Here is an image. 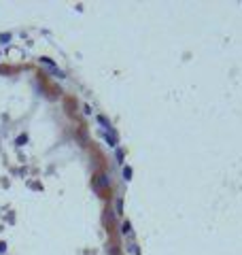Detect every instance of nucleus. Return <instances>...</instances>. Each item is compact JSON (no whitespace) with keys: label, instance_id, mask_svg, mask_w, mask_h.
<instances>
[{"label":"nucleus","instance_id":"obj_4","mask_svg":"<svg viewBox=\"0 0 242 255\" xmlns=\"http://www.w3.org/2000/svg\"><path fill=\"white\" fill-rule=\"evenodd\" d=\"M121 211H123V200L119 198V200H117V213H121Z\"/></svg>","mask_w":242,"mask_h":255},{"label":"nucleus","instance_id":"obj_2","mask_svg":"<svg viewBox=\"0 0 242 255\" xmlns=\"http://www.w3.org/2000/svg\"><path fill=\"white\" fill-rule=\"evenodd\" d=\"M98 179H100V181H98V187H107V185H109V181H107V177H104V174H100Z\"/></svg>","mask_w":242,"mask_h":255},{"label":"nucleus","instance_id":"obj_3","mask_svg":"<svg viewBox=\"0 0 242 255\" xmlns=\"http://www.w3.org/2000/svg\"><path fill=\"white\" fill-rule=\"evenodd\" d=\"M132 177V170L130 168H123V179H130Z\"/></svg>","mask_w":242,"mask_h":255},{"label":"nucleus","instance_id":"obj_1","mask_svg":"<svg viewBox=\"0 0 242 255\" xmlns=\"http://www.w3.org/2000/svg\"><path fill=\"white\" fill-rule=\"evenodd\" d=\"M121 232H123V234H132V226H130V221H125V223H123Z\"/></svg>","mask_w":242,"mask_h":255}]
</instances>
